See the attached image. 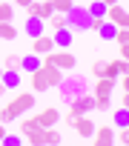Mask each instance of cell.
<instances>
[{"label": "cell", "instance_id": "1", "mask_svg": "<svg viewBox=\"0 0 129 146\" xmlns=\"http://www.w3.org/2000/svg\"><path fill=\"white\" fill-rule=\"evenodd\" d=\"M29 109H35V92H20L6 109H0V123H12Z\"/></svg>", "mask_w": 129, "mask_h": 146}, {"label": "cell", "instance_id": "2", "mask_svg": "<svg viewBox=\"0 0 129 146\" xmlns=\"http://www.w3.org/2000/svg\"><path fill=\"white\" fill-rule=\"evenodd\" d=\"M83 92H89V89H86V78H80V75L63 78V83H60V98H63V103H69L72 98H78V95H83Z\"/></svg>", "mask_w": 129, "mask_h": 146}, {"label": "cell", "instance_id": "3", "mask_svg": "<svg viewBox=\"0 0 129 146\" xmlns=\"http://www.w3.org/2000/svg\"><path fill=\"white\" fill-rule=\"evenodd\" d=\"M43 63H52V66H57V69H63V72H72L75 66H78V57L69 52V49H52L49 54H43Z\"/></svg>", "mask_w": 129, "mask_h": 146}, {"label": "cell", "instance_id": "4", "mask_svg": "<svg viewBox=\"0 0 129 146\" xmlns=\"http://www.w3.org/2000/svg\"><path fill=\"white\" fill-rule=\"evenodd\" d=\"M89 23H92V17H89V12H86V6H72V12L66 15V26L72 29V32H89Z\"/></svg>", "mask_w": 129, "mask_h": 146}, {"label": "cell", "instance_id": "5", "mask_svg": "<svg viewBox=\"0 0 129 146\" xmlns=\"http://www.w3.org/2000/svg\"><path fill=\"white\" fill-rule=\"evenodd\" d=\"M20 135H26V143H32V146H43L46 129H43V126H37L32 117H26V120L20 123Z\"/></svg>", "mask_w": 129, "mask_h": 146}, {"label": "cell", "instance_id": "6", "mask_svg": "<svg viewBox=\"0 0 129 146\" xmlns=\"http://www.w3.org/2000/svg\"><path fill=\"white\" fill-rule=\"evenodd\" d=\"M69 112H75V115H86V112H95V95L83 92V95L72 98V100H69Z\"/></svg>", "mask_w": 129, "mask_h": 146}, {"label": "cell", "instance_id": "7", "mask_svg": "<svg viewBox=\"0 0 129 146\" xmlns=\"http://www.w3.org/2000/svg\"><path fill=\"white\" fill-rule=\"evenodd\" d=\"M106 20H112L118 29H129V12H126L123 6H118V3L106 9Z\"/></svg>", "mask_w": 129, "mask_h": 146}, {"label": "cell", "instance_id": "8", "mask_svg": "<svg viewBox=\"0 0 129 146\" xmlns=\"http://www.w3.org/2000/svg\"><path fill=\"white\" fill-rule=\"evenodd\" d=\"M92 143L95 146H112L115 143V126H95Z\"/></svg>", "mask_w": 129, "mask_h": 146}, {"label": "cell", "instance_id": "9", "mask_svg": "<svg viewBox=\"0 0 129 146\" xmlns=\"http://www.w3.org/2000/svg\"><path fill=\"white\" fill-rule=\"evenodd\" d=\"M52 49H55V40H52L46 32H43V35H37V37H32V52H35V54H40V57H43V54H49Z\"/></svg>", "mask_w": 129, "mask_h": 146}, {"label": "cell", "instance_id": "10", "mask_svg": "<svg viewBox=\"0 0 129 146\" xmlns=\"http://www.w3.org/2000/svg\"><path fill=\"white\" fill-rule=\"evenodd\" d=\"M32 120H35L37 126H43V129H49V126H55V123L60 120V112L49 106V109H43V112H37V115H35Z\"/></svg>", "mask_w": 129, "mask_h": 146}, {"label": "cell", "instance_id": "11", "mask_svg": "<svg viewBox=\"0 0 129 146\" xmlns=\"http://www.w3.org/2000/svg\"><path fill=\"white\" fill-rule=\"evenodd\" d=\"M40 72H43V78H46L49 86H60L63 83V69H57L52 63H40Z\"/></svg>", "mask_w": 129, "mask_h": 146}, {"label": "cell", "instance_id": "12", "mask_svg": "<svg viewBox=\"0 0 129 146\" xmlns=\"http://www.w3.org/2000/svg\"><path fill=\"white\" fill-rule=\"evenodd\" d=\"M72 37H75V32H72L69 26L55 29V35H52V40H55V49H69V46H72Z\"/></svg>", "mask_w": 129, "mask_h": 146}, {"label": "cell", "instance_id": "13", "mask_svg": "<svg viewBox=\"0 0 129 146\" xmlns=\"http://www.w3.org/2000/svg\"><path fill=\"white\" fill-rule=\"evenodd\" d=\"M75 129H78V135H80L83 140L95 135V123H92V117H86V115H78V120H75Z\"/></svg>", "mask_w": 129, "mask_h": 146}, {"label": "cell", "instance_id": "14", "mask_svg": "<svg viewBox=\"0 0 129 146\" xmlns=\"http://www.w3.org/2000/svg\"><path fill=\"white\" fill-rule=\"evenodd\" d=\"M23 32H26L29 37H37V35H43V32H46V20H40V17H26Z\"/></svg>", "mask_w": 129, "mask_h": 146}, {"label": "cell", "instance_id": "15", "mask_svg": "<svg viewBox=\"0 0 129 146\" xmlns=\"http://www.w3.org/2000/svg\"><path fill=\"white\" fill-rule=\"evenodd\" d=\"M6 89H20V69H3V78H0Z\"/></svg>", "mask_w": 129, "mask_h": 146}, {"label": "cell", "instance_id": "16", "mask_svg": "<svg viewBox=\"0 0 129 146\" xmlns=\"http://www.w3.org/2000/svg\"><path fill=\"white\" fill-rule=\"evenodd\" d=\"M112 89H115V80H112V78H98V83H95V98H112Z\"/></svg>", "mask_w": 129, "mask_h": 146}, {"label": "cell", "instance_id": "17", "mask_svg": "<svg viewBox=\"0 0 129 146\" xmlns=\"http://www.w3.org/2000/svg\"><path fill=\"white\" fill-rule=\"evenodd\" d=\"M20 69H23V72H29V75H32L35 69H40V54H35V52L20 54Z\"/></svg>", "mask_w": 129, "mask_h": 146}, {"label": "cell", "instance_id": "18", "mask_svg": "<svg viewBox=\"0 0 129 146\" xmlns=\"http://www.w3.org/2000/svg\"><path fill=\"white\" fill-rule=\"evenodd\" d=\"M115 32H118V26H115L112 20H106V17H103V23L98 26V32H95V35H100L103 40H115Z\"/></svg>", "mask_w": 129, "mask_h": 146}, {"label": "cell", "instance_id": "19", "mask_svg": "<svg viewBox=\"0 0 129 146\" xmlns=\"http://www.w3.org/2000/svg\"><path fill=\"white\" fill-rule=\"evenodd\" d=\"M17 26L15 23H3V20H0V40H17Z\"/></svg>", "mask_w": 129, "mask_h": 146}, {"label": "cell", "instance_id": "20", "mask_svg": "<svg viewBox=\"0 0 129 146\" xmlns=\"http://www.w3.org/2000/svg\"><path fill=\"white\" fill-rule=\"evenodd\" d=\"M32 89H35V92H40V95L49 89V83H46V78H43V72H40V69H35V72H32Z\"/></svg>", "mask_w": 129, "mask_h": 146}, {"label": "cell", "instance_id": "21", "mask_svg": "<svg viewBox=\"0 0 129 146\" xmlns=\"http://www.w3.org/2000/svg\"><path fill=\"white\" fill-rule=\"evenodd\" d=\"M106 9H109V6H103L100 0H89V6H86V12H89V17H100V20L106 17Z\"/></svg>", "mask_w": 129, "mask_h": 146}, {"label": "cell", "instance_id": "22", "mask_svg": "<svg viewBox=\"0 0 129 146\" xmlns=\"http://www.w3.org/2000/svg\"><path fill=\"white\" fill-rule=\"evenodd\" d=\"M60 143H63V135L55 126H49L46 129V137H43V146H60Z\"/></svg>", "mask_w": 129, "mask_h": 146}, {"label": "cell", "instance_id": "23", "mask_svg": "<svg viewBox=\"0 0 129 146\" xmlns=\"http://www.w3.org/2000/svg\"><path fill=\"white\" fill-rule=\"evenodd\" d=\"M0 20H3V23H12L15 20V6L12 3H0Z\"/></svg>", "mask_w": 129, "mask_h": 146}, {"label": "cell", "instance_id": "24", "mask_svg": "<svg viewBox=\"0 0 129 146\" xmlns=\"http://www.w3.org/2000/svg\"><path fill=\"white\" fill-rule=\"evenodd\" d=\"M46 26H52V29H63V26H66V15H63V12H55V15L46 20Z\"/></svg>", "mask_w": 129, "mask_h": 146}, {"label": "cell", "instance_id": "25", "mask_svg": "<svg viewBox=\"0 0 129 146\" xmlns=\"http://www.w3.org/2000/svg\"><path fill=\"white\" fill-rule=\"evenodd\" d=\"M106 69H109V60H95L92 63V75L95 78H106Z\"/></svg>", "mask_w": 129, "mask_h": 146}, {"label": "cell", "instance_id": "26", "mask_svg": "<svg viewBox=\"0 0 129 146\" xmlns=\"http://www.w3.org/2000/svg\"><path fill=\"white\" fill-rule=\"evenodd\" d=\"M52 6H55V12L69 15V12H72V6H75V0H52Z\"/></svg>", "mask_w": 129, "mask_h": 146}, {"label": "cell", "instance_id": "27", "mask_svg": "<svg viewBox=\"0 0 129 146\" xmlns=\"http://www.w3.org/2000/svg\"><path fill=\"white\" fill-rule=\"evenodd\" d=\"M120 126H129V109H118L115 112V129Z\"/></svg>", "mask_w": 129, "mask_h": 146}, {"label": "cell", "instance_id": "28", "mask_svg": "<svg viewBox=\"0 0 129 146\" xmlns=\"http://www.w3.org/2000/svg\"><path fill=\"white\" fill-rule=\"evenodd\" d=\"M52 15H55V6H52V0H43V3H40V15H37V17H40V20H49Z\"/></svg>", "mask_w": 129, "mask_h": 146}, {"label": "cell", "instance_id": "29", "mask_svg": "<svg viewBox=\"0 0 129 146\" xmlns=\"http://www.w3.org/2000/svg\"><path fill=\"white\" fill-rule=\"evenodd\" d=\"M3 69H20V54H6L3 57Z\"/></svg>", "mask_w": 129, "mask_h": 146}, {"label": "cell", "instance_id": "30", "mask_svg": "<svg viewBox=\"0 0 129 146\" xmlns=\"http://www.w3.org/2000/svg\"><path fill=\"white\" fill-rule=\"evenodd\" d=\"M115 140H118V143H123V146H129V126L115 129Z\"/></svg>", "mask_w": 129, "mask_h": 146}, {"label": "cell", "instance_id": "31", "mask_svg": "<svg viewBox=\"0 0 129 146\" xmlns=\"http://www.w3.org/2000/svg\"><path fill=\"white\" fill-rule=\"evenodd\" d=\"M115 43H129V29H118L115 32Z\"/></svg>", "mask_w": 129, "mask_h": 146}, {"label": "cell", "instance_id": "32", "mask_svg": "<svg viewBox=\"0 0 129 146\" xmlns=\"http://www.w3.org/2000/svg\"><path fill=\"white\" fill-rule=\"evenodd\" d=\"M106 78H112V80H118V78H120V72H118L115 60H109V69H106Z\"/></svg>", "mask_w": 129, "mask_h": 146}, {"label": "cell", "instance_id": "33", "mask_svg": "<svg viewBox=\"0 0 129 146\" xmlns=\"http://www.w3.org/2000/svg\"><path fill=\"white\" fill-rule=\"evenodd\" d=\"M115 66H118V72H120V75H129V60L118 57V60H115Z\"/></svg>", "mask_w": 129, "mask_h": 146}, {"label": "cell", "instance_id": "34", "mask_svg": "<svg viewBox=\"0 0 129 146\" xmlns=\"http://www.w3.org/2000/svg\"><path fill=\"white\" fill-rule=\"evenodd\" d=\"M0 143H3V146H20V143H23V137H12V135H6Z\"/></svg>", "mask_w": 129, "mask_h": 146}, {"label": "cell", "instance_id": "35", "mask_svg": "<svg viewBox=\"0 0 129 146\" xmlns=\"http://www.w3.org/2000/svg\"><path fill=\"white\" fill-rule=\"evenodd\" d=\"M75 120H78L75 112H66V115H63V123H66V126H75Z\"/></svg>", "mask_w": 129, "mask_h": 146}, {"label": "cell", "instance_id": "36", "mask_svg": "<svg viewBox=\"0 0 129 146\" xmlns=\"http://www.w3.org/2000/svg\"><path fill=\"white\" fill-rule=\"evenodd\" d=\"M120 86H123V89L129 92V75H120Z\"/></svg>", "mask_w": 129, "mask_h": 146}, {"label": "cell", "instance_id": "37", "mask_svg": "<svg viewBox=\"0 0 129 146\" xmlns=\"http://www.w3.org/2000/svg\"><path fill=\"white\" fill-rule=\"evenodd\" d=\"M29 3H32V0H15V6H20V9H26Z\"/></svg>", "mask_w": 129, "mask_h": 146}, {"label": "cell", "instance_id": "38", "mask_svg": "<svg viewBox=\"0 0 129 146\" xmlns=\"http://www.w3.org/2000/svg\"><path fill=\"white\" fill-rule=\"evenodd\" d=\"M123 109H129V92L123 95Z\"/></svg>", "mask_w": 129, "mask_h": 146}, {"label": "cell", "instance_id": "39", "mask_svg": "<svg viewBox=\"0 0 129 146\" xmlns=\"http://www.w3.org/2000/svg\"><path fill=\"white\" fill-rule=\"evenodd\" d=\"M100 3H103V6H115V3H118V0H100Z\"/></svg>", "mask_w": 129, "mask_h": 146}, {"label": "cell", "instance_id": "40", "mask_svg": "<svg viewBox=\"0 0 129 146\" xmlns=\"http://www.w3.org/2000/svg\"><path fill=\"white\" fill-rule=\"evenodd\" d=\"M6 137V129H3V123H0V140H3Z\"/></svg>", "mask_w": 129, "mask_h": 146}, {"label": "cell", "instance_id": "41", "mask_svg": "<svg viewBox=\"0 0 129 146\" xmlns=\"http://www.w3.org/2000/svg\"><path fill=\"white\" fill-rule=\"evenodd\" d=\"M3 92H6V86H3V83H0V95H3Z\"/></svg>", "mask_w": 129, "mask_h": 146}]
</instances>
